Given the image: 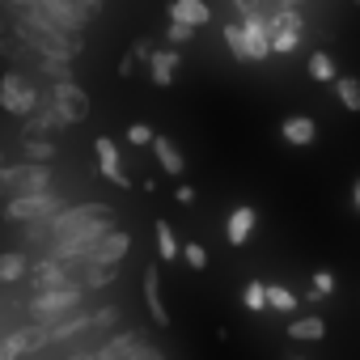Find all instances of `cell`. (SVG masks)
Returning <instances> with one entry per match:
<instances>
[{
    "mask_svg": "<svg viewBox=\"0 0 360 360\" xmlns=\"http://www.w3.org/2000/svg\"><path fill=\"white\" fill-rule=\"evenodd\" d=\"M115 225L110 204H72L51 217V250L56 255H81L102 229Z\"/></svg>",
    "mask_w": 360,
    "mask_h": 360,
    "instance_id": "obj_1",
    "label": "cell"
},
{
    "mask_svg": "<svg viewBox=\"0 0 360 360\" xmlns=\"http://www.w3.org/2000/svg\"><path fill=\"white\" fill-rule=\"evenodd\" d=\"M242 34H246V64H259L271 56V34H267V18L255 9V13H242Z\"/></svg>",
    "mask_w": 360,
    "mask_h": 360,
    "instance_id": "obj_12",
    "label": "cell"
},
{
    "mask_svg": "<svg viewBox=\"0 0 360 360\" xmlns=\"http://www.w3.org/2000/svg\"><path fill=\"white\" fill-rule=\"evenodd\" d=\"M280 136H284L288 144L305 148V144H314V136H318V123H314L309 115H288V119L280 123Z\"/></svg>",
    "mask_w": 360,
    "mask_h": 360,
    "instance_id": "obj_17",
    "label": "cell"
},
{
    "mask_svg": "<svg viewBox=\"0 0 360 360\" xmlns=\"http://www.w3.org/2000/svg\"><path fill=\"white\" fill-rule=\"evenodd\" d=\"M26 242L30 246H51V217L47 221H26Z\"/></svg>",
    "mask_w": 360,
    "mask_h": 360,
    "instance_id": "obj_31",
    "label": "cell"
},
{
    "mask_svg": "<svg viewBox=\"0 0 360 360\" xmlns=\"http://www.w3.org/2000/svg\"><path fill=\"white\" fill-rule=\"evenodd\" d=\"M0 161H5V148H0Z\"/></svg>",
    "mask_w": 360,
    "mask_h": 360,
    "instance_id": "obj_43",
    "label": "cell"
},
{
    "mask_svg": "<svg viewBox=\"0 0 360 360\" xmlns=\"http://www.w3.org/2000/svg\"><path fill=\"white\" fill-rule=\"evenodd\" d=\"M22 153L30 161H51L56 157V140L51 136H22Z\"/></svg>",
    "mask_w": 360,
    "mask_h": 360,
    "instance_id": "obj_24",
    "label": "cell"
},
{
    "mask_svg": "<svg viewBox=\"0 0 360 360\" xmlns=\"http://www.w3.org/2000/svg\"><path fill=\"white\" fill-rule=\"evenodd\" d=\"M178 255L187 259V267H191V271H204V267H208V250H204V246H195V242H191V246H178Z\"/></svg>",
    "mask_w": 360,
    "mask_h": 360,
    "instance_id": "obj_33",
    "label": "cell"
},
{
    "mask_svg": "<svg viewBox=\"0 0 360 360\" xmlns=\"http://www.w3.org/2000/svg\"><path fill=\"white\" fill-rule=\"evenodd\" d=\"M127 250H131V233L110 225V229H102V233H98V238H94V242L81 250V255H89V259H102V263H123V259H127Z\"/></svg>",
    "mask_w": 360,
    "mask_h": 360,
    "instance_id": "obj_11",
    "label": "cell"
},
{
    "mask_svg": "<svg viewBox=\"0 0 360 360\" xmlns=\"http://www.w3.org/2000/svg\"><path fill=\"white\" fill-rule=\"evenodd\" d=\"M330 288H335V276L330 271H314V284H309V301H322V297H330Z\"/></svg>",
    "mask_w": 360,
    "mask_h": 360,
    "instance_id": "obj_32",
    "label": "cell"
},
{
    "mask_svg": "<svg viewBox=\"0 0 360 360\" xmlns=\"http://www.w3.org/2000/svg\"><path fill=\"white\" fill-rule=\"evenodd\" d=\"M267 34H271V56H292L305 39V18L297 9L267 13Z\"/></svg>",
    "mask_w": 360,
    "mask_h": 360,
    "instance_id": "obj_6",
    "label": "cell"
},
{
    "mask_svg": "<svg viewBox=\"0 0 360 360\" xmlns=\"http://www.w3.org/2000/svg\"><path fill=\"white\" fill-rule=\"evenodd\" d=\"M309 77H314V81H330V77H335L330 51H314V56H309Z\"/></svg>",
    "mask_w": 360,
    "mask_h": 360,
    "instance_id": "obj_29",
    "label": "cell"
},
{
    "mask_svg": "<svg viewBox=\"0 0 360 360\" xmlns=\"http://www.w3.org/2000/svg\"><path fill=\"white\" fill-rule=\"evenodd\" d=\"M43 98V89H34V81L18 68H9L5 77H0V110L13 115V119H26L34 110V102Z\"/></svg>",
    "mask_w": 360,
    "mask_h": 360,
    "instance_id": "obj_4",
    "label": "cell"
},
{
    "mask_svg": "<svg viewBox=\"0 0 360 360\" xmlns=\"http://www.w3.org/2000/svg\"><path fill=\"white\" fill-rule=\"evenodd\" d=\"M64 208V200L47 187V191H26V195H9V204H5V217L13 221V225H26V221H47V217H56Z\"/></svg>",
    "mask_w": 360,
    "mask_h": 360,
    "instance_id": "obj_5",
    "label": "cell"
},
{
    "mask_svg": "<svg viewBox=\"0 0 360 360\" xmlns=\"http://www.w3.org/2000/svg\"><path fill=\"white\" fill-rule=\"evenodd\" d=\"M330 85H335V98L347 106V110H360V77H330Z\"/></svg>",
    "mask_w": 360,
    "mask_h": 360,
    "instance_id": "obj_22",
    "label": "cell"
},
{
    "mask_svg": "<svg viewBox=\"0 0 360 360\" xmlns=\"http://www.w3.org/2000/svg\"><path fill=\"white\" fill-rule=\"evenodd\" d=\"M144 305H148V314H153L157 326H169V309L161 301V271L157 267H144Z\"/></svg>",
    "mask_w": 360,
    "mask_h": 360,
    "instance_id": "obj_15",
    "label": "cell"
},
{
    "mask_svg": "<svg viewBox=\"0 0 360 360\" xmlns=\"http://www.w3.org/2000/svg\"><path fill=\"white\" fill-rule=\"evenodd\" d=\"M47 187H51V165L47 161H18V165H9V195L47 191Z\"/></svg>",
    "mask_w": 360,
    "mask_h": 360,
    "instance_id": "obj_10",
    "label": "cell"
},
{
    "mask_svg": "<svg viewBox=\"0 0 360 360\" xmlns=\"http://www.w3.org/2000/svg\"><path fill=\"white\" fill-rule=\"evenodd\" d=\"M148 144H153V153H157V161H161V169H165V174H183V169H187V157L178 153V144H174L169 136H157V131H153V140H148Z\"/></svg>",
    "mask_w": 360,
    "mask_h": 360,
    "instance_id": "obj_18",
    "label": "cell"
},
{
    "mask_svg": "<svg viewBox=\"0 0 360 360\" xmlns=\"http://www.w3.org/2000/svg\"><path fill=\"white\" fill-rule=\"evenodd\" d=\"M242 301H246V309H255V314L267 309V284H263V280H250V284L242 288Z\"/></svg>",
    "mask_w": 360,
    "mask_h": 360,
    "instance_id": "obj_30",
    "label": "cell"
},
{
    "mask_svg": "<svg viewBox=\"0 0 360 360\" xmlns=\"http://www.w3.org/2000/svg\"><path fill=\"white\" fill-rule=\"evenodd\" d=\"M267 309H284V314H292V309H297V292L284 288V284H267Z\"/></svg>",
    "mask_w": 360,
    "mask_h": 360,
    "instance_id": "obj_26",
    "label": "cell"
},
{
    "mask_svg": "<svg viewBox=\"0 0 360 360\" xmlns=\"http://www.w3.org/2000/svg\"><path fill=\"white\" fill-rule=\"evenodd\" d=\"M191 39H195V26L174 22V18H169V26H165V43H169V47H187Z\"/></svg>",
    "mask_w": 360,
    "mask_h": 360,
    "instance_id": "obj_28",
    "label": "cell"
},
{
    "mask_svg": "<svg viewBox=\"0 0 360 360\" xmlns=\"http://www.w3.org/2000/svg\"><path fill=\"white\" fill-rule=\"evenodd\" d=\"M288 5H301V0H288Z\"/></svg>",
    "mask_w": 360,
    "mask_h": 360,
    "instance_id": "obj_42",
    "label": "cell"
},
{
    "mask_svg": "<svg viewBox=\"0 0 360 360\" xmlns=\"http://www.w3.org/2000/svg\"><path fill=\"white\" fill-rule=\"evenodd\" d=\"M169 18L174 22H187V26H208L212 22V9L204 5V0H169Z\"/></svg>",
    "mask_w": 360,
    "mask_h": 360,
    "instance_id": "obj_16",
    "label": "cell"
},
{
    "mask_svg": "<svg viewBox=\"0 0 360 360\" xmlns=\"http://www.w3.org/2000/svg\"><path fill=\"white\" fill-rule=\"evenodd\" d=\"M225 47L233 51V60H246V34H242V22H225Z\"/></svg>",
    "mask_w": 360,
    "mask_h": 360,
    "instance_id": "obj_27",
    "label": "cell"
},
{
    "mask_svg": "<svg viewBox=\"0 0 360 360\" xmlns=\"http://www.w3.org/2000/svg\"><path fill=\"white\" fill-rule=\"evenodd\" d=\"M0 5H5L9 13H30V9L39 5V0H0Z\"/></svg>",
    "mask_w": 360,
    "mask_h": 360,
    "instance_id": "obj_36",
    "label": "cell"
},
{
    "mask_svg": "<svg viewBox=\"0 0 360 360\" xmlns=\"http://www.w3.org/2000/svg\"><path fill=\"white\" fill-rule=\"evenodd\" d=\"M136 68H140V60H136V56L127 51V56L119 60V77H136Z\"/></svg>",
    "mask_w": 360,
    "mask_h": 360,
    "instance_id": "obj_37",
    "label": "cell"
},
{
    "mask_svg": "<svg viewBox=\"0 0 360 360\" xmlns=\"http://www.w3.org/2000/svg\"><path fill=\"white\" fill-rule=\"evenodd\" d=\"M94 356H98V360H161V347L148 343V339H140L136 330H123V335L106 339Z\"/></svg>",
    "mask_w": 360,
    "mask_h": 360,
    "instance_id": "obj_7",
    "label": "cell"
},
{
    "mask_svg": "<svg viewBox=\"0 0 360 360\" xmlns=\"http://www.w3.org/2000/svg\"><path fill=\"white\" fill-rule=\"evenodd\" d=\"M352 5H356V9H360V0H352Z\"/></svg>",
    "mask_w": 360,
    "mask_h": 360,
    "instance_id": "obj_44",
    "label": "cell"
},
{
    "mask_svg": "<svg viewBox=\"0 0 360 360\" xmlns=\"http://www.w3.org/2000/svg\"><path fill=\"white\" fill-rule=\"evenodd\" d=\"M127 51H131V56H136V60L144 64V60H148V51H153V39H136V43H131Z\"/></svg>",
    "mask_w": 360,
    "mask_h": 360,
    "instance_id": "obj_35",
    "label": "cell"
},
{
    "mask_svg": "<svg viewBox=\"0 0 360 360\" xmlns=\"http://www.w3.org/2000/svg\"><path fill=\"white\" fill-rule=\"evenodd\" d=\"M47 98H51V106H56L68 123H81V119L89 115V94H85L72 77H68V81H51Z\"/></svg>",
    "mask_w": 360,
    "mask_h": 360,
    "instance_id": "obj_8",
    "label": "cell"
},
{
    "mask_svg": "<svg viewBox=\"0 0 360 360\" xmlns=\"http://www.w3.org/2000/svg\"><path fill=\"white\" fill-rule=\"evenodd\" d=\"M255 208L250 204H242V208H233V217H229V225H225V238H229V246H242L250 233H255Z\"/></svg>",
    "mask_w": 360,
    "mask_h": 360,
    "instance_id": "obj_19",
    "label": "cell"
},
{
    "mask_svg": "<svg viewBox=\"0 0 360 360\" xmlns=\"http://www.w3.org/2000/svg\"><path fill=\"white\" fill-rule=\"evenodd\" d=\"M153 229H157V255H161V263H174L178 259V238H174L169 221H157Z\"/></svg>",
    "mask_w": 360,
    "mask_h": 360,
    "instance_id": "obj_25",
    "label": "cell"
},
{
    "mask_svg": "<svg viewBox=\"0 0 360 360\" xmlns=\"http://www.w3.org/2000/svg\"><path fill=\"white\" fill-rule=\"evenodd\" d=\"M174 200H178V204H195V187H187V183L174 187Z\"/></svg>",
    "mask_w": 360,
    "mask_h": 360,
    "instance_id": "obj_38",
    "label": "cell"
},
{
    "mask_svg": "<svg viewBox=\"0 0 360 360\" xmlns=\"http://www.w3.org/2000/svg\"><path fill=\"white\" fill-rule=\"evenodd\" d=\"M94 153H98V169H102V178H110L115 187H131V178H127V169H123V161H119V148H115V140L110 136H98L94 140Z\"/></svg>",
    "mask_w": 360,
    "mask_h": 360,
    "instance_id": "obj_13",
    "label": "cell"
},
{
    "mask_svg": "<svg viewBox=\"0 0 360 360\" xmlns=\"http://www.w3.org/2000/svg\"><path fill=\"white\" fill-rule=\"evenodd\" d=\"M34 64H39V72H43V77H51V81H68V77H72V56L34 51Z\"/></svg>",
    "mask_w": 360,
    "mask_h": 360,
    "instance_id": "obj_20",
    "label": "cell"
},
{
    "mask_svg": "<svg viewBox=\"0 0 360 360\" xmlns=\"http://www.w3.org/2000/svg\"><path fill=\"white\" fill-rule=\"evenodd\" d=\"M233 5H238V13H255V9H259V0H233Z\"/></svg>",
    "mask_w": 360,
    "mask_h": 360,
    "instance_id": "obj_40",
    "label": "cell"
},
{
    "mask_svg": "<svg viewBox=\"0 0 360 360\" xmlns=\"http://www.w3.org/2000/svg\"><path fill=\"white\" fill-rule=\"evenodd\" d=\"M26 271H30V259L22 250H5V255H0V284H18V280H26Z\"/></svg>",
    "mask_w": 360,
    "mask_h": 360,
    "instance_id": "obj_21",
    "label": "cell"
},
{
    "mask_svg": "<svg viewBox=\"0 0 360 360\" xmlns=\"http://www.w3.org/2000/svg\"><path fill=\"white\" fill-rule=\"evenodd\" d=\"M30 13L47 18L51 26H60V30H68V34H81V30L89 26V13H85L81 5H72V0H39Z\"/></svg>",
    "mask_w": 360,
    "mask_h": 360,
    "instance_id": "obj_9",
    "label": "cell"
},
{
    "mask_svg": "<svg viewBox=\"0 0 360 360\" xmlns=\"http://www.w3.org/2000/svg\"><path fill=\"white\" fill-rule=\"evenodd\" d=\"M85 301V288L72 284V280H60V284H47V288H34L30 297V318L34 322H51V318H64L68 309H77Z\"/></svg>",
    "mask_w": 360,
    "mask_h": 360,
    "instance_id": "obj_3",
    "label": "cell"
},
{
    "mask_svg": "<svg viewBox=\"0 0 360 360\" xmlns=\"http://www.w3.org/2000/svg\"><path fill=\"white\" fill-rule=\"evenodd\" d=\"M148 140H153V127H148V123H131V127H127V144L140 148V144H148Z\"/></svg>",
    "mask_w": 360,
    "mask_h": 360,
    "instance_id": "obj_34",
    "label": "cell"
},
{
    "mask_svg": "<svg viewBox=\"0 0 360 360\" xmlns=\"http://www.w3.org/2000/svg\"><path fill=\"white\" fill-rule=\"evenodd\" d=\"M13 34L30 51H51V56H72V60L81 56V34H68L39 13H13Z\"/></svg>",
    "mask_w": 360,
    "mask_h": 360,
    "instance_id": "obj_2",
    "label": "cell"
},
{
    "mask_svg": "<svg viewBox=\"0 0 360 360\" xmlns=\"http://www.w3.org/2000/svg\"><path fill=\"white\" fill-rule=\"evenodd\" d=\"M352 208L360 212V178H356V183H352Z\"/></svg>",
    "mask_w": 360,
    "mask_h": 360,
    "instance_id": "obj_41",
    "label": "cell"
},
{
    "mask_svg": "<svg viewBox=\"0 0 360 360\" xmlns=\"http://www.w3.org/2000/svg\"><path fill=\"white\" fill-rule=\"evenodd\" d=\"M326 335V322L322 318H314V314H305V318H292L288 322V339H322Z\"/></svg>",
    "mask_w": 360,
    "mask_h": 360,
    "instance_id": "obj_23",
    "label": "cell"
},
{
    "mask_svg": "<svg viewBox=\"0 0 360 360\" xmlns=\"http://www.w3.org/2000/svg\"><path fill=\"white\" fill-rule=\"evenodd\" d=\"M148 77H153V85H174V77H178V64H183V56H178V47H153L148 51Z\"/></svg>",
    "mask_w": 360,
    "mask_h": 360,
    "instance_id": "obj_14",
    "label": "cell"
},
{
    "mask_svg": "<svg viewBox=\"0 0 360 360\" xmlns=\"http://www.w3.org/2000/svg\"><path fill=\"white\" fill-rule=\"evenodd\" d=\"M0 200H9V161H0Z\"/></svg>",
    "mask_w": 360,
    "mask_h": 360,
    "instance_id": "obj_39",
    "label": "cell"
}]
</instances>
